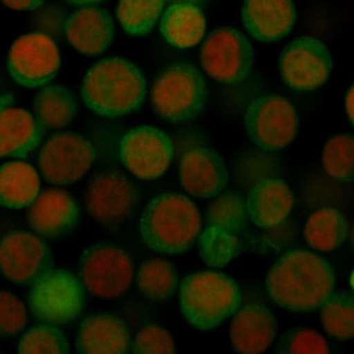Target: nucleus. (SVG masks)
Returning a JSON list of instances; mask_svg holds the SVG:
<instances>
[{
	"label": "nucleus",
	"instance_id": "obj_34",
	"mask_svg": "<svg viewBox=\"0 0 354 354\" xmlns=\"http://www.w3.org/2000/svg\"><path fill=\"white\" fill-rule=\"evenodd\" d=\"M280 353H329L326 340L317 331L308 328H293L287 331L278 344Z\"/></svg>",
	"mask_w": 354,
	"mask_h": 354
},
{
	"label": "nucleus",
	"instance_id": "obj_10",
	"mask_svg": "<svg viewBox=\"0 0 354 354\" xmlns=\"http://www.w3.org/2000/svg\"><path fill=\"white\" fill-rule=\"evenodd\" d=\"M83 202L94 221L105 226H117L136 214L140 192L122 172L103 170L91 179Z\"/></svg>",
	"mask_w": 354,
	"mask_h": 354
},
{
	"label": "nucleus",
	"instance_id": "obj_15",
	"mask_svg": "<svg viewBox=\"0 0 354 354\" xmlns=\"http://www.w3.org/2000/svg\"><path fill=\"white\" fill-rule=\"evenodd\" d=\"M120 158L132 175L153 180L164 175L174 157L168 134L151 126H139L127 132L120 142Z\"/></svg>",
	"mask_w": 354,
	"mask_h": 354
},
{
	"label": "nucleus",
	"instance_id": "obj_8",
	"mask_svg": "<svg viewBox=\"0 0 354 354\" xmlns=\"http://www.w3.org/2000/svg\"><path fill=\"white\" fill-rule=\"evenodd\" d=\"M84 287L97 298H120L131 285L133 266L124 249L111 243H96L84 250L79 261Z\"/></svg>",
	"mask_w": 354,
	"mask_h": 354
},
{
	"label": "nucleus",
	"instance_id": "obj_38",
	"mask_svg": "<svg viewBox=\"0 0 354 354\" xmlns=\"http://www.w3.org/2000/svg\"><path fill=\"white\" fill-rule=\"evenodd\" d=\"M3 5L12 10L35 11L44 5L45 0H1Z\"/></svg>",
	"mask_w": 354,
	"mask_h": 354
},
{
	"label": "nucleus",
	"instance_id": "obj_33",
	"mask_svg": "<svg viewBox=\"0 0 354 354\" xmlns=\"http://www.w3.org/2000/svg\"><path fill=\"white\" fill-rule=\"evenodd\" d=\"M18 353H69V344L56 325L45 324L36 326L22 337L18 344Z\"/></svg>",
	"mask_w": 354,
	"mask_h": 354
},
{
	"label": "nucleus",
	"instance_id": "obj_7",
	"mask_svg": "<svg viewBox=\"0 0 354 354\" xmlns=\"http://www.w3.org/2000/svg\"><path fill=\"white\" fill-rule=\"evenodd\" d=\"M28 303L39 321L67 325L75 321L84 308V288L69 270L52 268L33 283Z\"/></svg>",
	"mask_w": 354,
	"mask_h": 354
},
{
	"label": "nucleus",
	"instance_id": "obj_5",
	"mask_svg": "<svg viewBox=\"0 0 354 354\" xmlns=\"http://www.w3.org/2000/svg\"><path fill=\"white\" fill-rule=\"evenodd\" d=\"M249 219L247 200L239 193L228 191L209 204L198 236L200 257L207 266L223 267L240 254Z\"/></svg>",
	"mask_w": 354,
	"mask_h": 354
},
{
	"label": "nucleus",
	"instance_id": "obj_4",
	"mask_svg": "<svg viewBox=\"0 0 354 354\" xmlns=\"http://www.w3.org/2000/svg\"><path fill=\"white\" fill-rule=\"evenodd\" d=\"M180 306L191 326L209 330L234 315L241 306V292L232 278L219 272H200L183 279Z\"/></svg>",
	"mask_w": 354,
	"mask_h": 354
},
{
	"label": "nucleus",
	"instance_id": "obj_43",
	"mask_svg": "<svg viewBox=\"0 0 354 354\" xmlns=\"http://www.w3.org/2000/svg\"><path fill=\"white\" fill-rule=\"evenodd\" d=\"M350 236H351L352 247L354 248V226H353V228H352L351 234H350Z\"/></svg>",
	"mask_w": 354,
	"mask_h": 354
},
{
	"label": "nucleus",
	"instance_id": "obj_23",
	"mask_svg": "<svg viewBox=\"0 0 354 354\" xmlns=\"http://www.w3.org/2000/svg\"><path fill=\"white\" fill-rule=\"evenodd\" d=\"M130 344V331L119 316L97 313L81 323L77 349L85 354H124L128 353Z\"/></svg>",
	"mask_w": 354,
	"mask_h": 354
},
{
	"label": "nucleus",
	"instance_id": "obj_29",
	"mask_svg": "<svg viewBox=\"0 0 354 354\" xmlns=\"http://www.w3.org/2000/svg\"><path fill=\"white\" fill-rule=\"evenodd\" d=\"M178 283L179 279L174 265L160 257L145 261L136 276L140 292L149 300L169 299L175 293Z\"/></svg>",
	"mask_w": 354,
	"mask_h": 354
},
{
	"label": "nucleus",
	"instance_id": "obj_35",
	"mask_svg": "<svg viewBox=\"0 0 354 354\" xmlns=\"http://www.w3.org/2000/svg\"><path fill=\"white\" fill-rule=\"evenodd\" d=\"M175 342L165 328L147 325L136 334L132 344L136 354H171L175 352Z\"/></svg>",
	"mask_w": 354,
	"mask_h": 354
},
{
	"label": "nucleus",
	"instance_id": "obj_11",
	"mask_svg": "<svg viewBox=\"0 0 354 354\" xmlns=\"http://www.w3.org/2000/svg\"><path fill=\"white\" fill-rule=\"evenodd\" d=\"M244 122L251 141L264 151L285 149L298 133L297 109L276 94L255 98L245 111Z\"/></svg>",
	"mask_w": 354,
	"mask_h": 354
},
{
	"label": "nucleus",
	"instance_id": "obj_12",
	"mask_svg": "<svg viewBox=\"0 0 354 354\" xmlns=\"http://www.w3.org/2000/svg\"><path fill=\"white\" fill-rule=\"evenodd\" d=\"M62 58L54 39L41 33L26 34L9 50V75L15 82L28 88L45 86L59 72Z\"/></svg>",
	"mask_w": 354,
	"mask_h": 354
},
{
	"label": "nucleus",
	"instance_id": "obj_42",
	"mask_svg": "<svg viewBox=\"0 0 354 354\" xmlns=\"http://www.w3.org/2000/svg\"><path fill=\"white\" fill-rule=\"evenodd\" d=\"M13 103V96L11 94H3L1 95V111L10 108Z\"/></svg>",
	"mask_w": 354,
	"mask_h": 354
},
{
	"label": "nucleus",
	"instance_id": "obj_19",
	"mask_svg": "<svg viewBox=\"0 0 354 354\" xmlns=\"http://www.w3.org/2000/svg\"><path fill=\"white\" fill-rule=\"evenodd\" d=\"M241 13L248 33L263 43L283 39L297 21L292 0H244Z\"/></svg>",
	"mask_w": 354,
	"mask_h": 354
},
{
	"label": "nucleus",
	"instance_id": "obj_30",
	"mask_svg": "<svg viewBox=\"0 0 354 354\" xmlns=\"http://www.w3.org/2000/svg\"><path fill=\"white\" fill-rule=\"evenodd\" d=\"M165 5V0H120L115 13L127 33L143 36L156 26Z\"/></svg>",
	"mask_w": 354,
	"mask_h": 354
},
{
	"label": "nucleus",
	"instance_id": "obj_39",
	"mask_svg": "<svg viewBox=\"0 0 354 354\" xmlns=\"http://www.w3.org/2000/svg\"><path fill=\"white\" fill-rule=\"evenodd\" d=\"M346 111L351 124L354 126V84L348 91L346 95Z\"/></svg>",
	"mask_w": 354,
	"mask_h": 354
},
{
	"label": "nucleus",
	"instance_id": "obj_26",
	"mask_svg": "<svg viewBox=\"0 0 354 354\" xmlns=\"http://www.w3.org/2000/svg\"><path fill=\"white\" fill-rule=\"evenodd\" d=\"M37 171L24 162H9L0 169V202L5 207L21 209L28 207L39 196Z\"/></svg>",
	"mask_w": 354,
	"mask_h": 354
},
{
	"label": "nucleus",
	"instance_id": "obj_9",
	"mask_svg": "<svg viewBox=\"0 0 354 354\" xmlns=\"http://www.w3.org/2000/svg\"><path fill=\"white\" fill-rule=\"evenodd\" d=\"M200 57L208 77L223 84H236L251 73L254 49L239 30L219 28L206 36Z\"/></svg>",
	"mask_w": 354,
	"mask_h": 354
},
{
	"label": "nucleus",
	"instance_id": "obj_28",
	"mask_svg": "<svg viewBox=\"0 0 354 354\" xmlns=\"http://www.w3.org/2000/svg\"><path fill=\"white\" fill-rule=\"evenodd\" d=\"M349 234V225L337 208L325 207L314 212L304 227V238L310 247L330 252L342 247Z\"/></svg>",
	"mask_w": 354,
	"mask_h": 354
},
{
	"label": "nucleus",
	"instance_id": "obj_41",
	"mask_svg": "<svg viewBox=\"0 0 354 354\" xmlns=\"http://www.w3.org/2000/svg\"><path fill=\"white\" fill-rule=\"evenodd\" d=\"M64 1H67L70 5L77 6V7H88V6L98 5L105 0H64Z\"/></svg>",
	"mask_w": 354,
	"mask_h": 354
},
{
	"label": "nucleus",
	"instance_id": "obj_17",
	"mask_svg": "<svg viewBox=\"0 0 354 354\" xmlns=\"http://www.w3.org/2000/svg\"><path fill=\"white\" fill-rule=\"evenodd\" d=\"M180 183L189 194L211 198L228 185V170L223 157L212 147L198 145L185 151L179 164Z\"/></svg>",
	"mask_w": 354,
	"mask_h": 354
},
{
	"label": "nucleus",
	"instance_id": "obj_1",
	"mask_svg": "<svg viewBox=\"0 0 354 354\" xmlns=\"http://www.w3.org/2000/svg\"><path fill=\"white\" fill-rule=\"evenodd\" d=\"M266 287L280 308L308 312L323 306L334 291V270L323 257L306 250H293L272 265Z\"/></svg>",
	"mask_w": 354,
	"mask_h": 354
},
{
	"label": "nucleus",
	"instance_id": "obj_18",
	"mask_svg": "<svg viewBox=\"0 0 354 354\" xmlns=\"http://www.w3.org/2000/svg\"><path fill=\"white\" fill-rule=\"evenodd\" d=\"M80 209L69 193L59 189L43 191L28 207L30 226L45 238H62L75 230Z\"/></svg>",
	"mask_w": 354,
	"mask_h": 354
},
{
	"label": "nucleus",
	"instance_id": "obj_25",
	"mask_svg": "<svg viewBox=\"0 0 354 354\" xmlns=\"http://www.w3.org/2000/svg\"><path fill=\"white\" fill-rule=\"evenodd\" d=\"M206 20L203 11L196 6L187 3L171 5L160 20V32L172 46L191 48L204 37Z\"/></svg>",
	"mask_w": 354,
	"mask_h": 354
},
{
	"label": "nucleus",
	"instance_id": "obj_6",
	"mask_svg": "<svg viewBox=\"0 0 354 354\" xmlns=\"http://www.w3.org/2000/svg\"><path fill=\"white\" fill-rule=\"evenodd\" d=\"M207 93L205 79L194 64L175 62L157 73L149 96L158 117L180 124L203 111Z\"/></svg>",
	"mask_w": 354,
	"mask_h": 354
},
{
	"label": "nucleus",
	"instance_id": "obj_14",
	"mask_svg": "<svg viewBox=\"0 0 354 354\" xmlns=\"http://www.w3.org/2000/svg\"><path fill=\"white\" fill-rule=\"evenodd\" d=\"M283 82L295 91L308 92L321 88L333 71V58L326 45L310 36L291 41L279 59Z\"/></svg>",
	"mask_w": 354,
	"mask_h": 354
},
{
	"label": "nucleus",
	"instance_id": "obj_2",
	"mask_svg": "<svg viewBox=\"0 0 354 354\" xmlns=\"http://www.w3.org/2000/svg\"><path fill=\"white\" fill-rule=\"evenodd\" d=\"M81 96L96 115L119 118L141 107L147 96V80L136 64L124 57H113L86 72L81 83Z\"/></svg>",
	"mask_w": 354,
	"mask_h": 354
},
{
	"label": "nucleus",
	"instance_id": "obj_44",
	"mask_svg": "<svg viewBox=\"0 0 354 354\" xmlns=\"http://www.w3.org/2000/svg\"><path fill=\"white\" fill-rule=\"evenodd\" d=\"M350 283H351L352 289H353V291H354V270L351 274V279H350Z\"/></svg>",
	"mask_w": 354,
	"mask_h": 354
},
{
	"label": "nucleus",
	"instance_id": "obj_20",
	"mask_svg": "<svg viewBox=\"0 0 354 354\" xmlns=\"http://www.w3.org/2000/svg\"><path fill=\"white\" fill-rule=\"evenodd\" d=\"M277 331V319L262 303H248L236 310L231 322L230 339L239 353H263L270 348Z\"/></svg>",
	"mask_w": 354,
	"mask_h": 354
},
{
	"label": "nucleus",
	"instance_id": "obj_40",
	"mask_svg": "<svg viewBox=\"0 0 354 354\" xmlns=\"http://www.w3.org/2000/svg\"><path fill=\"white\" fill-rule=\"evenodd\" d=\"M209 0H165L166 5H177V3H187V5L196 6L198 8L205 7Z\"/></svg>",
	"mask_w": 354,
	"mask_h": 354
},
{
	"label": "nucleus",
	"instance_id": "obj_36",
	"mask_svg": "<svg viewBox=\"0 0 354 354\" xmlns=\"http://www.w3.org/2000/svg\"><path fill=\"white\" fill-rule=\"evenodd\" d=\"M67 13L62 6L57 3L43 5L31 17V26L37 33L44 34L57 41L66 33Z\"/></svg>",
	"mask_w": 354,
	"mask_h": 354
},
{
	"label": "nucleus",
	"instance_id": "obj_32",
	"mask_svg": "<svg viewBox=\"0 0 354 354\" xmlns=\"http://www.w3.org/2000/svg\"><path fill=\"white\" fill-rule=\"evenodd\" d=\"M325 171L337 181L354 183V136L338 134L327 141L322 154Z\"/></svg>",
	"mask_w": 354,
	"mask_h": 354
},
{
	"label": "nucleus",
	"instance_id": "obj_27",
	"mask_svg": "<svg viewBox=\"0 0 354 354\" xmlns=\"http://www.w3.org/2000/svg\"><path fill=\"white\" fill-rule=\"evenodd\" d=\"M77 113L75 93L62 85H48L34 98V115L45 131L67 127Z\"/></svg>",
	"mask_w": 354,
	"mask_h": 354
},
{
	"label": "nucleus",
	"instance_id": "obj_13",
	"mask_svg": "<svg viewBox=\"0 0 354 354\" xmlns=\"http://www.w3.org/2000/svg\"><path fill=\"white\" fill-rule=\"evenodd\" d=\"M95 160V151L84 136L59 132L47 140L39 151V166L48 183H75L88 172Z\"/></svg>",
	"mask_w": 354,
	"mask_h": 354
},
{
	"label": "nucleus",
	"instance_id": "obj_21",
	"mask_svg": "<svg viewBox=\"0 0 354 354\" xmlns=\"http://www.w3.org/2000/svg\"><path fill=\"white\" fill-rule=\"evenodd\" d=\"M64 34L75 50L85 56H97L111 46L115 24L107 10L88 6L70 15Z\"/></svg>",
	"mask_w": 354,
	"mask_h": 354
},
{
	"label": "nucleus",
	"instance_id": "obj_3",
	"mask_svg": "<svg viewBox=\"0 0 354 354\" xmlns=\"http://www.w3.org/2000/svg\"><path fill=\"white\" fill-rule=\"evenodd\" d=\"M201 232L198 208L190 198L178 193H164L153 198L140 217L143 243L162 254H183Z\"/></svg>",
	"mask_w": 354,
	"mask_h": 354
},
{
	"label": "nucleus",
	"instance_id": "obj_24",
	"mask_svg": "<svg viewBox=\"0 0 354 354\" xmlns=\"http://www.w3.org/2000/svg\"><path fill=\"white\" fill-rule=\"evenodd\" d=\"M44 129L31 113L22 108L10 107L0 113L1 157L26 158L39 147Z\"/></svg>",
	"mask_w": 354,
	"mask_h": 354
},
{
	"label": "nucleus",
	"instance_id": "obj_16",
	"mask_svg": "<svg viewBox=\"0 0 354 354\" xmlns=\"http://www.w3.org/2000/svg\"><path fill=\"white\" fill-rule=\"evenodd\" d=\"M53 253L48 244L28 231L13 230L0 244V265L7 279L19 285H32L52 270Z\"/></svg>",
	"mask_w": 354,
	"mask_h": 354
},
{
	"label": "nucleus",
	"instance_id": "obj_22",
	"mask_svg": "<svg viewBox=\"0 0 354 354\" xmlns=\"http://www.w3.org/2000/svg\"><path fill=\"white\" fill-rule=\"evenodd\" d=\"M293 202L290 187L283 180L266 178L255 183L248 194L249 218L259 228H274L287 221Z\"/></svg>",
	"mask_w": 354,
	"mask_h": 354
},
{
	"label": "nucleus",
	"instance_id": "obj_31",
	"mask_svg": "<svg viewBox=\"0 0 354 354\" xmlns=\"http://www.w3.org/2000/svg\"><path fill=\"white\" fill-rule=\"evenodd\" d=\"M322 324L329 336L346 342L354 338V298L346 292L330 295L324 303Z\"/></svg>",
	"mask_w": 354,
	"mask_h": 354
},
{
	"label": "nucleus",
	"instance_id": "obj_37",
	"mask_svg": "<svg viewBox=\"0 0 354 354\" xmlns=\"http://www.w3.org/2000/svg\"><path fill=\"white\" fill-rule=\"evenodd\" d=\"M26 324V308L20 299L3 291L0 295V330L3 336H15Z\"/></svg>",
	"mask_w": 354,
	"mask_h": 354
}]
</instances>
